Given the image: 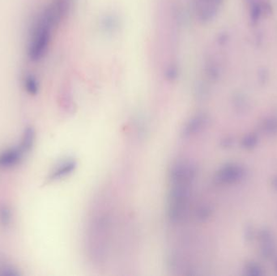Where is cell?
<instances>
[{
    "label": "cell",
    "instance_id": "cell-5",
    "mask_svg": "<svg viewBox=\"0 0 277 276\" xmlns=\"http://www.w3.org/2000/svg\"><path fill=\"white\" fill-rule=\"evenodd\" d=\"M24 86L26 88L27 92L29 94L35 95L38 93V85L37 80L32 75H28L24 79Z\"/></svg>",
    "mask_w": 277,
    "mask_h": 276
},
{
    "label": "cell",
    "instance_id": "cell-1",
    "mask_svg": "<svg viewBox=\"0 0 277 276\" xmlns=\"http://www.w3.org/2000/svg\"><path fill=\"white\" fill-rule=\"evenodd\" d=\"M63 11L62 2H53L36 22L31 33L28 50V55L32 61H38L45 55L50 44L51 31L60 21Z\"/></svg>",
    "mask_w": 277,
    "mask_h": 276
},
{
    "label": "cell",
    "instance_id": "cell-3",
    "mask_svg": "<svg viewBox=\"0 0 277 276\" xmlns=\"http://www.w3.org/2000/svg\"><path fill=\"white\" fill-rule=\"evenodd\" d=\"M205 123V118L203 116H196L192 118L185 126L183 135L185 136H193L203 129Z\"/></svg>",
    "mask_w": 277,
    "mask_h": 276
},
{
    "label": "cell",
    "instance_id": "cell-6",
    "mask_svg": "<svg viewBox=\"0 0 277 276\" xmlns=\"http://www.w3.org/2000/svg\"><path fill=\"white\" fill-rule=\"evenodd\" d=\"M247 2H248L249 7H250V6L254 4V3H256V2H257V0H247Z\"/></svg>",
    "mask_w": 277,
    "mask_h": 276
},
{
    "label": "cell",
    "instance_id": "cell-2",
    "mask_svg": "<svg viewBox=\"0 0 277 276\" xmlns=\"http://www.w3.org/2000/svg\"><path fill=\"white\" fill-rule=\"evenodd\" d=\"M196 176V168L191 161H180L171 167L170 179L172 185L192 186Z\"/></svg>",
    "mask_w": 277,
    "mask_h": 276
},
{
    "label": "cell",
    "instance_id": "cell-4",
    "mask_svg": "<svg viewBox=\"0 0 277 276\" xmlns=\"http://www.w3.org/2000/svg\"><path fill=\"white\" fill-rule=\"evenodd\" d=\"M76 167V162L73 160H69L58 166L50 176V180H57L66 177L73 172Z\"/></svg>",
    "mask_w": 277,
    "mask_h": 276
}]
</instances>
